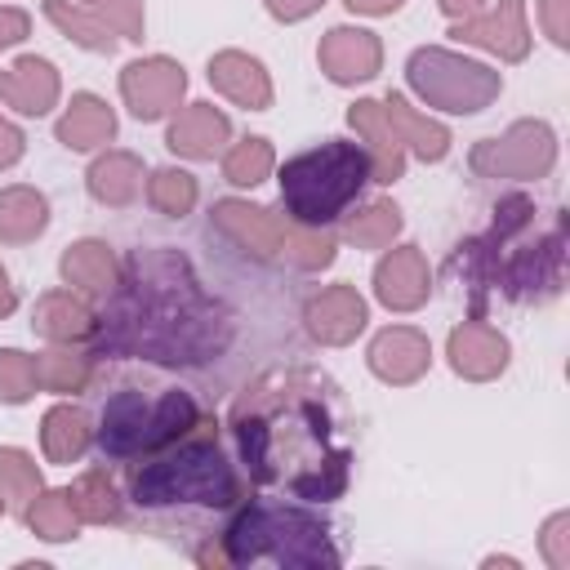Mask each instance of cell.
<instances>
[{
    "mask_svg": "<svg viewBox=\"0 0 570 570\" xmlns=\"http://www.w3.org/2000/svg\"><path fill=\"white\" fill-rule=\"evenodd\" d=\"M370 151L356 142H325L312 147L281 169V200L298 223H330L343 205L365 187Z\"/></svg>",
    "mask_w": 570,
    "mask_h": 570,
    "instance_id": "1",
    "label": "cell"
},
{
    "mask_svg": "<svg viewBox=\"0 0 570 570\" xmlns=\"http://www.w3.org/2000/svg\"><path fill=\"white\" fill-rule=\"evenodd\" d=\"M134 503L138 508H174V503L232 508L236 503V476L223 463L214 441H187L174 454L151 459L134 476Z\"/></svg>",
    "mask_w": 570,
    "mask_h": 570,
    "instance_id": "2",
    "label": "cell"
},
{
    "mask_svg": "<svg viewBox=\"0 0 570 570\" xmlns=\"http://www.w3.org/2000/svg\"><path fill=\"white\" fill-rule=\"evenodd\" d=\"M196 423V405L187 392H165L160 401H142V392H116L102 410L98 445L111 459H129L138 450H156L183 436Z\"/></svg>",
    "mask_w": 570,
    "mask_h": 570,
    "instance_id": "3",
    "label": "cell"
},
{
    "mask_svg": "<svg viewBox=\"0 0 570 570\" xmlns=\"http://www.w3.org/2000/svg\"><path fill=\"white\" fill-rule=\"evenodd\" d=\"M441 58H445V53H441ZM445 71H450V76L441 80V76H428V71L410 67L414 85H419L428 98H436L441 107H450V111H476V102H485V98L494 94V76H485V67L445 58Z\"/></svg>",
    "mask_w": 570,
    "mask_h": 570,
    "instance_id": "4",
    "label": "cell"
},
{
    "mask_svg": "<svg viewBox=\"0 0 570 570\" xmlns=\"http://www.w3.org/2000/svg\"><path fill=\"white\" fill-rule=\"evenodd\" d=\"M120 89H125L134 116L151 120V116L169 111V102L183 94V71H178L174 62H165V58H156V62H134V67L125 71Z\"/></svg>",
    "mask_w": 570,
    "mask_h": 570,
    "instance_id": "5",
    "label": "cell"
},
{
    "mask_svg": "<svg viewBox=\"0 0 570 570\" xmlns=\"http://www.w3.org/2000/svg\"><path fill=\"white\" fill-rule=\"evenodd\" d=\"M321 62L330 67L334 80H356V76H370L374 62H379V45L370 31H334L325 45H321Z\"/></svg>",
    "mask_w": 570,
    "mask_h": 570,
    "instance_id": "6",
    "label": "cell"
},
{
    "mask_svg": "<svg viewBox=\"0 0 570 570\" xmlns=\"http://www.w3.org/2000/svg\"><path fill=\"white\" fill-rule=\"evenodd\" d=\"M53 89H58V80H53V71H49V62H36V58H22L13 71L0 76V94H4L18 111H31V116L53 102Z\"/></svg>",
    "mask_w": 570,
    "mask_h": 570,
    "instance_id": "7",
    "label": "cell"
},
{
    "mask_svg": "<svg viewBox=\"0 0 570 570\" xmlns=\"http://www.w3.org/2000/svg\"><path fill=\"white\" fill-rule=\"evenodd\" d=\"M379 294L392 307H414L428 294V272H423V263H419L414 249H401V254H392L379 267Z\"/></svg>",
    "mask_w": 570,
    "mask_h": 570,
    "instance_id": "8",
    "label": "cell"
},
{
    "mask_svg": "<svg viewBox=\"0 0 570 570\" xmlns=\"http://www.w3.org/2000/svg\"><path fill=\"white\" fill-rule=\"evenodd\" d=\"M227 138V120L214 111V107H191L183 120H174L169 129V147L174 151H187V156H214L218 142Z\"/></svg>",
    "mask_w": 570,
    "mask_h": 570,
    "instance_id": "9",
    "label": "cell"
},
{
    "mask_svg": "<svg viewBox=\"0 0 570 570\" xmlns=\"http://www.w3.org/2000/svg\"><path fill=\"white\" fill-rule=\"evenodd\" d=\"M428 361V343L410 330H392L374 343V370L387 374V379H414Z\"/></svg>",
    "mask_w": 570,
    "mask_h": 570,
    "instance_id": "10",
    "label": "cell"
},
{
    "mask_svg": "<svg viewBox=\"0 0 570 570\" xmlns=\"http://www.w3.org/2000/svg\"><path fill=\"white\" fill-rule=\"evenodd\" d=\"M361 321H365V307H361V298L352 289H330V294H321V303H312V330L321 338L338 343V338L356 334Z\"/></svg>",
    "mask_w": 570,
    "mask_h": 570,
    "instance_id": "11",
    "label": "cell"
},
{
    "mask_svg": "<svg viewBox=\"0 0 570 570\" xmlns=\"http://www.w3.org/2000/svg\"><path fill=\"white\" fill-rule=\"evenodd\" d=\"M209 76H214V85L218 89H227L236 102H245V107H263L267 102V80H263V71H258V62H249V58H240V53H223L214 67H209Z\"/></svg>",
    "mask_w": 570,
    "mask_h": 570,
    "instance_id": "12",
    "label": "cell"
},
{
    "mask_svg": "<svg viewBox=\"0 0 570 570\" xmlns=\"http://www.w3.org/2000/svg\"><path fill=\"white\" fill-rule=\"evenodd\" d=\"M58 134H62L67 147H94V142H102V138H111V111H107L98 98L85 94V98L71 102L67 120L58 125Z\"/></svg>",
    "mask_w": 570,
    "mask_h": 570,
    "instance_id": "13",
    "label": "cell"
},
{
    "mask_svg": "<svg viewBox=\"0 0 570 570\" xmlns=\"http://www.w3.org/2000/svg\"><path fill=\"white\" fill-rule=\"evenodd\" d=\"M454 36H468V40H481L490 49H503V53H521L525 40H521V4L517 0H503V18H485V22H468L459 27Z\"/></svg>",
    "mask_w": 570,
    "mask_h": 570,
    "instance_id": "14",
    "label": "cell"
},
{
    "mask_svg": "<svg viewBox=\"0 0 570 570\" xmlns=\"http://www.w3.org/2000/svg\"><path fill=\"white\" fill-rule=\"evenodd\" d=\"M450 352H454V365L468 370V374H490L494 365H503V343L490 338V334L476 330V325L459 330L454 343H450Z\"/></svg>",
    "mask_w": 570,
    "mask_h": 570,
    "instance_id": "15",
    "label": "cell"
},
{
    "mask_svg": "<svg viewBox=\"0 0 570 570\" xmlns=\"http://www.w3.org/2000/svg\"><path fill=\"white\" fill-rule=\"evenodd\" d=\"M374 107H379V102H356V107H352V125L365 129V134L374 138V147H379V183H392V178L401 174V151H396V138L383 134Z\"/></svg>",
    "mask_w": 570,
    "mask_h": 570,
    "instance_id": "16",
    "label": "cell"
},
{
    "mask_svg": "<svg viewBox=\"0 0 570 570\" xmlns=\"http://www.w3.org/2000/svg\"><path fill=\"white\" fill-rule=\"evenodd\" d=\"M80 445H85V419L76 410H53L45 419V450H49V459L67 463L71 454H80Z\"/></svg>",
    "mask_w": 570,
    "mask_h": 570,
    "instance_id": "17",
    "label": "cell"
},
{
    "mask_svg": "<svg viewBox=\"0 0 570 570\" xmlns=\"http://www.w3.org/2000/svg\"><path fill=\"white\" fill-rule=\"evenodd\" d=\"M62 272H67V281H76L85 289H102L107 276H111V263H107V249L102 245H80V249H71L62 258Z\"/></svg>",
    "mask_w": 570,
    "mask_h": 570,
    "instance_id": "18",
    "label": "cell"
},
{
    "mask_svg": "<svg viewBox=\"0 0 570 570\" xmlns=\"http://www.w3.org/2000/svg\"><path fill=\"white\" fill-rule=\"evenodd\" d=\"M387 120H396L410 138H414V147H419V156H428V160H436L441 151H445V134L436 129V125H428V120H419L401 98H387Z\"/></svg>",
    "mask_w": 570,
    "mask_h": 570,
    "instance_id": "19",
    "label": "cell"
},
{
    "mask_svg": "<svg viewBox=\"0 0 570 570\" xmlns=\"http://www.w3.org/2000/svg\"><path fill=\"white\" fill-rule=\"evenodd\" d=\"M0 490L13 508H22V499L36 490V468L27 463V454L18 450H0Z\"/></svg>",
    "mask_w": 570,
    "mask_h": 570,
    "instance_id": "20",
    "label": "cell"
},
{
    "mask_svg": "<svg viewBox=\"0 0 570 570\" xmlns=\"http://www.w3.org/2000/svg\"><path fill=\"white\" fill-rule=\"evenodd\" d=\"M267 165H272V147L263 138H249L227 156V178L232 183H258L267 174Z\"/></svg>",
    "mask_w": 570,
    "mask_h": 570,
    "instance_id": "21",
    "label": "cell"
},
{
    "mask_svg": "<svg viewBox=\"0 0 570 570\" xmlns=\"http://www.w3.org/2000/svg\"><path fill=\"white\" fill-rule=\"evenodd\" d=\"M27 517H31V525H36L45 539H67V534H71V494H49V499L36 503Z\"/></svg>",
    "mask_w": 570,
    "mask_h": 570,
    "instance_id": "22",
    "label": "cell"
},
{
    "mask_svg": "<svg viewBox=\"0 0 570 570\" xmlns=\"http://www.w3.org/2000/svg\"><path fill=\"white\" fill-rule=\"evenodd\" d=\"M151 196H156V205H160L165 214H187V205L196 200V183H191L187 174H174V169H165V174H156V183H151Z\"/></svg>",
    "mask_w": 570,
    "mask_h": 570,
    "instance_id": "23",
    "label": "cell"
},
{
    "mask_svg": "<svg viewBox=\"0 0 570 570\" xmlns=\"http://www.w3.org/2000/svg\"><path fill=\"white\" fill-rule=\"evenodd\" d=\"M31 383H36V361H27L22 352H0V396L22 401Z\"/></svg>",
    "mask_w": 570,
    "mask_h": 570,
    "instance_id": "24",
    "label": "cell"
},
{
    "mask_svg": "<svg viewBox=\"0 0 570 570\" xmlns=\"http://www.w3.org/2000/svg\"><path fill=\"white\" fill-rule=\"evenodd\" d=\"M125 169H134V160H129V156L98 160V165H94V191H98L102 200H129V196H134V183H125V178H120Z\"/></svg>",
    "mask_w": 570,
    "mask_h": 570,
    "instance_id": "25",
    "label": "cell"
},
{
    "mask_svg": "<svg viewBox=\"0 0 570 570\" xmlns=\"http://www.w3.org/2000/svg\"><path fill=\"white\" fill-rule=\"evenodd\" d=\"M49 18H53V22H62L67 31H76V40H80V45H89V49H111V36H107L98 22H85L80 13H71L67 4H58V0H53V4H49Z\"/></svg>",
    "mask_w": 570,
    "mask_h": 570,
    "instance_id": "26",
    "label": "cell"
},
{
    "mask_svg": "<svg viewBox=\"0 0 570 570\" xmlns=\"http://www.w3.org/2000/svg\"><path fill=\"white\" fill-rule=\"evenodd\" d=\"M392 232H396V209H392V205H374L361 223L347 227L352 240H383V236H392Z\"/></svg>",
    "mask_w": 570,
    "mask_h": 570,
    "instance_id": "27",
    "label": "cell"
},
{
    "mask_svg": "<svg viewBox=\"0 0 570 570\" xmlns=\"http://www.w3.org/2000/svg\"><path fill=\"white\" fill-rule=\"evenodd\" d=\"M85 9H98L102 18H111L125 36H138L142 31V18H138V4L134 0H80Z\"/></svg>",
    "mask_w": 570,
    "mask_h": 570,
    "instance_id": "28",
    "label": "cell"
},
{
    "mask_svg": "<svg viewBox=\"0 0 570 570\" xmlns=\"http://www.w3.org/2000/svg\"><path fill=\"white\" fill-rule=\"evenodd\" d=\"M27 31V18L18 13V9H4L0 13V45H9V40H18Z\"/></svg>",
    "mask_w": 570,
    "mask_h": 570,
    "instance_id": "29",
    "label": "cell"
},
{
    "mask_svg": "<svg viewBox=\"0 0 570 570\" xmlns=\"http://www.w3.org/2000/svg\"><path fill=\"white\" fill-rule=\"evenodd\" d=\"M18 151H22V138H18V129L0 120V165H9V160H18Z\"/></svg>",
    "mask_w": 570,
    "mask_h": 570,
    "instance_id": "30",
    "label": "cell"
},
{
    "mask_svg": "<svg viewBox=\"0 0 570 570\" xmlns=\"http://www.w3.org/2000/svg\"><path fill=\"white\" fill-rule=\"evenodd\" d=\"M312 4H316V0H272V13H281V18H303Z\"/></svg>",
    "mask_w": 570,
    "mask_h": 570,
    "instance_id": "31",
    "label": "cell"
},
{
    "mask_svg": "<svg viewBox=\"0 0 570 570\" xmlns=\"http://www.w3.org/2000/svg\"><path fill=\"white\" fill-rule=\"evenodd\" d=\"M561 4H566V0H548V18H552V31H557L552 40H566V27H561Z\"/></svg>",
    "mask_w": 570,
    "mask_h": 570,
    "instance_id": "32",
    "label": "cell"
},
{
    "mask_svg": "<svg viewBox=\"0 0 570 570\" xmlns=\"http://www.w3.org/2000/svg\"><path fill=\"white\" fill-rule=\"evenodd\" d=\"M352 9H365V13H383V9H392V4H401V0H347Z\"/></svg>",
    "mask_w": 570,
    "mask_h": 570,
    "instance_id": "33",
    "label": "cell"
},
{
    "mask_svg": "<svg viewBox=\"0 0 570 570\" xmlns=\"http://www.w3.org/2000/svg\"><path fill=\"white\" fill-rule=\"evenodd\" d=\"M13 307V294H9V285H4V272H0V312H9Z\"/></svg>",
    "mask_w": 570,
    "mask_h": 570,
    "instance_id": "34",
    "label": "cell"
},
{
    "mask_svg": "<svg viewBox=\"0 0 570 570\" xmlns=\"http://www.w3.org/2000/svg\"><path fill=\"white\" fill-rule=\"evenodd\" d=\"M441 4H445V9H450V13H459V9H472V4H476V0H441Z\"/></svg>",
    "mask_w": 570,
    "mask_h": 570,
    "instance_id": "35",
    "label": "cell"
}]
</instances>
